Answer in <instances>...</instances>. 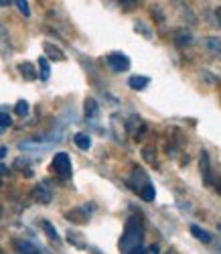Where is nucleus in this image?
Masks as SVG:
<instances>
[{"instance_id": "obj_9", "label": "nucleus", "mask_w": 221, "mask_h": 254, "mask_svg": "<svg viewBox=\"0 0 221 254\" xmlns=\"http://www.w3.org/2000/svg\"><path fill=\"white\" fill-rule=\"evenodd\" d=\"M14 248L18 254H41V250L29 240H14Z\"/></svg>"}, {"instance_id": "obj_2", "label": "nucleus", "mask_w": 221, "mask_h": 254, "mask_svg": "<svg viewBox=\"0 0 221 254\" xmlns=\"http://www.w3.org/2000/svg\"><path fill=\"white\" fill-rule=\"evenodd\" d=\"M53 171L63 179L71 177V159L67 153H57L53 157Z\"/></svg>"}, {"instance_id": "obj_18", "label": "nucleus", "mask_w": 221, "mask_h": 254, "mask_svg": "<svg viewBox=\"0 0 221 254\" xmlns=\"http://www.w3.org/2000/svg\"><path fill=\"white\" fill-rule=\"evenodd\" d=\"M205 45L211 53H221V39L219 37H209L205 39Z\"/></svg>"}, {"instance_id": "obj_33", "label": "nucleus", "mask_w": 221, "mask_h": 254, "mask_svg": "<svg viewBox=\"0 0 221 254\" xmlns=\"http://www.w3.org/2000/svg\"><path fill=\"white\" fill-rule=\"evenodd\" d=\"M219 252H221V244H219Z\"/></svg>"}, {"instance_id": "obj_19", "label": "nucleus", "mask_w": 221, "mask_h": 254, "mask_svg": "<svg viewBox=\"0 0 221 254\" xmlns=\"http://www.w3.org/2000/svg\"><path fill=\"white\" fill-rule=\"evenodd\" d=\"M29 110H31V108H29V102H27V100H18L16 106H14L16 116H23V118H25V116H29Z\"/></svg>"}, {"instance_id": "obj_7", "label": "nucleus", "mask_w": 221, "mask_h": 254, "mask_svg": "<svg viewBox=\"0 0 221 254\" xmlns=\"http://www.w3.org/2000/svg\"><path fill=\"white\" fill-rule=\"evenodd\" d=\"M87 207H75V209H69L67 214H65V220H69L73 224H85L90 220V214H85Z\"/></svg>"}, {"instance_id": "obj_15", "label": "nucleus", "mask_w": 221, "mask_h": 254, "mask_svg": "<svg viewBox=\"0 0 221 254\" xmlns=\"http://www.w3.org/2000/svg\"><path fill=\"white\" fill-rule=\"evenodd\" d=\"M39 77L43 81H47L51 77V65H49V59L47 57H39Z\"/></svg>"}, {"instance_id": "obj_4", "label": "nucleus", "mask_w": 221, "mask_h": 254, "mask_svg": "<svg viewBox=\"0 0 221 254\" xmlns=\"http://www.w3.org/2000/svg\"><path fill=\"white\" fill-rule=\"evenodd\" d=\"M33 199H35L37 203L47 205V203L53 201V191H51V189H49L45 183H39V185H35V189H33Z\"/></svg>"}, {"instance_id": "obj_13", "label": "nucleus", "mask_w": 221, "mask_h": 254, "mask_svg": "<svg viewBox=\"0 0 221 254\" xmlns=\"http://www.w3.org/2000/svg\"><path fill=\"white\" fill-rule=\"evenodd\" d=\"M73 142H75L77 149H81V151H90L92 149V138H90V134H85V132H77L73 136Z\"/></svg>"}, {"instance_id": "obj_16", "label": "nucleus", "mask_w": 221, "mask_h": 254, "mask_svg": "<svg viewBox=\"0 0 221 254\" xmlns=\"http://www.w3.org/2000/svg\"><path fill=\"white\" fill-rule=\"evenodd\" d=\"M45 51H47V57H51L53 61H65V53H63L57 45H53V43H45Z\"/></svg>"}, {"instance_id": "obj_31", "label": "nucleus", "mask_w": 221, "mask_h": 254, "mask_svg": "<svg viewBox=\"0 0 221 254\" xmlns=\"http://www.w3.org/2000/svg\"><path fill=\"white\" fill-rule=\"evenodd\" d=\"M168 254H176V252H174V250H170V252H168Z\"/></svg>"}, {"instance_id": "obj_28", "label": "nucleus", "mask_w": 221, "mask_h": 254, "mask_svg": "<svg viewBox=\"0 0 221 254\" xmlns=\"http://www.w3.org/2000/svg\"><path fill=\"white\" fill-rule=\"evenodd\" d=\"M14 0H0V6H8V4H12Z\"/></svg>"}, {"instance_id": "obj_30", "label": "nucleus", "mask_w": 221, "mask_h": 254, "mask_svg": "<svg viewBox=\"0 0 221 254\" xmlns=\"http://www.w3.org/2000/svg\"><path fill=\"white\" fill-rule=\"evenodd\" d=\"M215 16L219 18V20H217V23H219V27H221V8H217V10H215Z\"/></svg>"}, {"instance_id": "obj_23", "label": "nucleus", "mask_w": 221, "mask_h": 254, "mask_svg": "<svg viewBox=\"0 0 221 254\" xmlns=\"http://www.w3.org/2000/svg\"><path fill=\"white\" fill-rule=\"evenodd\" d=\"M6 41H8V31L0 25V47H2V43H6Z\"/></svg>"}, {"instance_id": "obj_11", "label": "nucleus", "mask_w": 221, "mask_h": 254, "mask_svg": "<svg viewBox=\"0 0 221 254\" xmlns=\"http://www.w3.org/2000/svg\"><path fill=\"white\" fill-rule=\"evenodd\" d=\"M148 83H150V77H148V75H132V77L128 79V86H130L132 90H136V92L144 90Z\"/></svg>"}, {"instance_id": "obj_21", "label": "nucleus", "mask_w": 221, "mask_h": 254, "mask_svg": "<svg viewBox=\"0 0 221 254\" xmlns=\"http://www.w3.org/2000/svg\"><path fill=\"white\" fill-rule=\"evenodd\" d=\"M138 6V0H120V8L130 12V10H134Z\"/></svg>"}, {"instance_id": "obj_17", "label": "nucleus", "mask_w": 221, "mask_h": 254, "mask_svg": "<svg viewBox=\"0 0 221 254\" xmlns=\"http://www.w3.org/2000/svg\"><path fill=\"white\" fill-rule=\"evenodd\" d=\"M138 195H140L144 201H152L154 197H157V191H154V187H152L150 183H146V185L140 189V191H138Z\"/></svg>"}, {"instance_id": "obj_32", "label": "nucleus", "mask_w": 221, "mask_h": 254, "mask_svg": "<svg viewBox=\"0 0 221 254\" xmlns=\"http://www.w3.org/2000/svg\"><path fill=\"white\" fill-rule=\"evenodd\" d=\"M217 230H221V224H219V226H217Z\"/></svg>"}, {"instance_id": "obj_26", "label": "nucleus", "mask_w": 221, "mask_h": 254, "mask_svg": "<svg viewBox=\"0 0 221 254\" xmlns=\"http://www.w3.org/2000/svg\"><path fill=\"white\" fill-rule=\"evenodd\" d=\"M128 254H144V246H138V248H134V250H130Z\"/></svg>"}, {"instance_id": "obj_27", "label": "nucleus", "mask_w": 221, "mask_h": 254, "mask_svg": "<svg viewBox=\"0 0 221 254\" xmlns=\"http://www.w3.org/2000/svg\"><path fill=\"white\" fill-rule=\"evenodd\" d=\"M6 153H8L6 146H0V159H4V157H6Z\"/></svg>"}, {"instance_id": "obj_20", "label": "nucleus", "mask_w": 221, "mask_h": 254, "mask_svg": "<svg viewBox=\"0 0 221 254\" xmlns=\"http://www.w3.org/2000/svg\"><path fill=\"white\" fill-rule=\"evenodd\" d=\"M14 2H16V6H18L20 14H23V16H31V8H29V0H14Z\"/></svg>"}, {"instance_id": "obj_8", "label": "nucleus", "mask_w": 221, "mask_h": 254, "mask_svg": "<svg viewBox=\"0 0 221 254\" xmlns=\"http://www.w3.org/2000/svg\"><path fill=\"white\" fill-rule=\"evenodd\" d=\"M83 114H85L87 120H96L100 116V104L94 98H87L85 104H83Z\"/></svg>"}, {"instance_id": "obj_14", "label": "nucleus", "mask_w": 221, "mask_h": 254, "mask_svg": "<svg viewBox=\"0 0 221 254\" xmlns=\"http://www.w3.org/2000/svg\"><path fill=\"white\" fill-rule=\"evenodd\" d=\"M41 226H43V230H45V234L49 236V240H51L53 244H61V238H59V234H57V230H55V226H53L51 222H47V220H43V222H41Z\"/></svg>"}, {"instance_id": "obj_6", "label": "nucleus", "mask_w": 221, "mask_h": 254, "mask_svg": "<svg viewBox=\"0 0 221 254\" xmlns=\"http://www.w3.org/2000/svg\"><path fill=\"white\" fill-rule=\"evenodd\" d=\"M199 165H201V175H203V183L205 185H213V173H211V163H209V155L203 151L201 153V161H199Z\"/></svg>"}, {"instance_id": "obj_5", "label": "nucleus", "mask_w": 221, "mask_h": 254, "mask_svg": "<svg viewBox=\"0 0 221 254\" xmlns=\"http://www.w3.org/2000/svg\"><path fill=\"white\" fill-rule=\"evenodd\" d=\"M172 39H174V45H176V47H181V49L189 47V45L193 43V41H195L193 33H191V31H187V29H176V31H174V35H172Z\"/></svg>"}, {"instance_id": "obj_10", "label": "nucleus", "mask_w": 221, "mask_h": 254, "mask_svg": "<svg viewBox=\"0 0 221 254\" xmlns=\"http://www.w3.org/2000/svg\"><path fill=\"white\" fill-rule=\"evenodd\" d=\"M189 230H191V234H193V236H195L199 242H205V244H211V242H213V236L209 234V232H205L201 226L191 224V228H189Z\"/></svg>"}, {"instance_id": "obj_25", "label": "nucleus", "mask_w": 221, "mask_h": 254, "mask_svg": "<svg viewBox=\"0 0 221 254\" xmlns=\"http://www.w3.org/2000/svg\"><path fill=\"white\" fill-rule=\"evenodd\" d=\"M142 155H144V159H146V161H152V163H154V157H152V151H150V149H144V151H142Z\"/></svg>"}, {"instance_id": "obj_12", "label": "nucleus", "mask_w": 221, "mask_h": 254, "mask_svg": "<svg viewBox=\"0 0 221 254\" xmlns=\"http://www.w3.org/2000/svg\"><path fill=\"white\" fill-rule=\"evenodd\" d=\"M18 71H20V75H23L25 79H29V81H33V79H37V69H35V65L33 63H29V61H25V63H20L18 65Z\"/></svg>"}, {"instance_id": "obj_29", "label": "nucleus", "mask_w": 221, "mask_h": 254, "mask_svg": "<svg viewBox=\"0 0 221 254\" xmlns=\"http://www.w3.org/2000/svg\"><path fill=\"white\" fill-rule=\"evenodd\" d=\"M2 175H6V167H4L2 163H0V177H2Z\"/></svg>"}, {"instance_id": "obj_22", "label": "nucleus", "mask_w": 221, "mask_h": 254, "mask_svg": "<svg viewBox=\"0 0 221 254\" xmlns=\"http://www.w3.org/2000/svg\"><path fill=\"white\" fill-rule=\"evenodd\" d=\"M10 124H12V118L6 112H0V128H10Z\"/></svg>"}, {"instance_id": "obj_24", "label": "nucleus", "mask_w": 221, "mask_h": 254, "mask_svg": "<svg viewBox=\"0 0 221 254\" xmlns=\"http://www.w3.org/2000/svg\"><path fill=\"white\" fill-rule=\"evenodd\" d=\"M146 254H161L159 244H150V246H148V250H146Z\"/></svg>"}, {"instance_id": "obj_3", "label": "nucleus", "mask_w": 221, "mask_h": 254, "mask_svg": "<svg viewBox=\"0 0 221 254\" xmlns=\"http://www.w3.org/2000/svg\"><path fill=\"white\" fill-rule=\"evenodd\" d=\"M106 61H108V65L112 67L114 71H128L130 69V59L124 55V53H110L108 57H106Z\"/></svg>"}, {"instance_id": "obj_1", "label": "nucleus", "mask_w": 221, "mask_h": 254, "mask_svg": "<svg viewBox=\"0 0 221 254\" xmlns=\"http://www.w3.org/2000/svg\"><path fill=\"white\" fill-rule=\"evenodd\" d=\"M142 238H144V226H142L140 216L128 218L126 228H124V234L120 238V252L122 254H128L130 250L142 246Z\"/></svg>"}]
</instances>
